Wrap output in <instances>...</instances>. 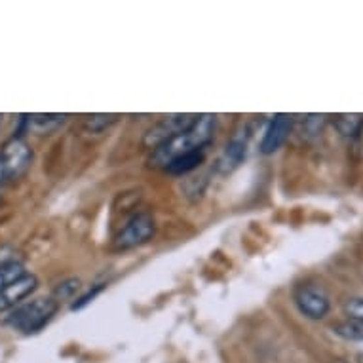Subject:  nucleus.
<instances>
[{"label": "nucleus", "instance_id": "f257e3e1", "mask_svg": "<svg viewBox=\"0 0 363 363\" xmlns=\"http://www.w3.org/2000/svg\"><path fill=\"white\" fill-rule=\"evenodd\" d=\"M215 131V116L213 114H200L194 118L185 131H181L179 135L169 139L167 143L160 145L158 149H155L152 156H150V166L152 167H164L172 160H175L177 156L191 152V150H206L211 139H213Z\"/></svg>", "mask_w": 363, "mask_h": 363}, {"label": "nucleus", "instance_id": "f03ea898", "mask_svg": "<svg viewBox=\"0 0 363 363\" xmlns=\"http://www.w3.org/2000/svg\"><path fill=\"white\" fill-rule=\"evenodd\" d=\"M57 308L60 304L52 297L33 298L30 303L21 304L19 308L13 310L12 314L8 315L6 323L23 335L38 333L42 328H46L52 322Z\"/></svg>", "mask_w": 363, "mask_h": 363}, {"label": "nucleus", "instance_id": "7ed1b4c3", "mask_svg": "<svg viewBox=\"0 0 363 363\" xmlns=\"http://www.w3.org/2000/svg\"><path fill=\"white\" fill-rule=\"evenodd\" d=\"M295 304H297L298 312L308 318V320H323L331 310V298L325 287L314 281H306L297 286L293 293Z\"/></svg>", "mask_w": 363, "mask_h": 363}, {"label": "nucleus", "instance_id": "20e7f679", "mask_svg": "<svg viewBox=\"0 0 363 363\" xmlns=\"http://www.w3.org/2000/svg\"><path fill=\"white\" fill-rule=\"evenodd\" d=\"M155 217L149 211L135 213L120 228V233L114 238V247L116 250H131V247L143 245L145 242H149L155 236Z\"/></svg>", "mask_w": 363, "mask_h": 363}, {"label": "nucleus", "instance_id": "39448f33", "mask_svg": "<svg viewBox=\"0 0 363 363\" xmlns=\"http://www.w3.org/2000/svg\"><path fill=\"white\" fill-rule=\"evenodd\" d=\"M0 162H2V167H4V177L10 179V181H16V179L23 177L30 167L33 150L27 145V141H23L19 135H13L12 139H8L6 143L2 145Z\"/></svg>", "mask_w": 363, "mask_h": 363}, {"label": "nucleus", "instance_id": "423d86ee", "mask_svg": "<svg viewBox=\"0 0 363 363\" xmlns=\"http://www.w3.org/2000/svg\"><path fill=\"white\" fill-rule=\"evenodd\" d=\"M194 118H196L194 114H172V116H166V118L158 120V122L150 125L149 131L145 133V147H149V149H158L160 145L167 143L169 139L179 135L181 131H185L186 128L194 122Z\"/></svg>", "mask_w": 363, "mask_h": 363}, {"label": "nucleus", "instance_id": "0eeeda50", "mask_svg": "<svg viewBox=\"0 0 363 363\" xmlns=\"http://www.w3.org/2000/svg\"><path fill=\"white\" fill-rule=\"evenodd\" d=\"M36 287H38V278L35 274H29V272H25L18 280L2 284V287H0V314L18 306L23 298H27L30 293L35 291Z\"/></svg>", "mask_w": 363, "mask_h": 363}, {"label": "nucleus", "instance_id": "6e6552de", "mask_svg": "<svg viewBox=\"0 0 363 363\" xmlns=\"http://www.w3.org/2000/svg\"><path fill=\"white\" fill-rule=\"evenodd\" d=\"M293 130V116L291 114H276L272 122L268 124L264 135L261 141L262 155H274L276 150L281 149V145L286 143L289 133Z\"/></svg>", "mask_w": 363, "mask_h": 363}, {"label": "nucleus", "instance_id": "1a4fd4ad", "mask_svg": "<svg viewBox=\"0 0 363 363\" xmlns=\"http://www.w3.org/2000/svg\"><path fill=\"white\" fill-rule=\"evenodd\" d=\"M247 143H250V130H247V125H242L230 138V141L226 143L225 152H223L219 160L220 172L230 173L244 162L245 152H247Z\"/></svg>", "mask_w": 363, "mask_h": 363}, {"label": "nucleus", "instance_id": "9d476101", "mask_svg": "<svg viewBox=\"0 0 363 363\" xmlns=\"http://www.w3.org/2000/svg\"><path fill=\"white\" fill-rule=\"evenodd\" d=\"M203 160H206V150H191V152H185L169 162L166 166V172L172 175H186V173L194 172Z\"/></svg>", "mask_w": 363, "mask_h": 363}, {"label": "nucleus", "instance_id": "9b49d317", "mask_svg": "<svg viewBox=\"0 0 363 363\" xmlns=\"http://www.w3.org/2000/svg\"><path fill=\"white\" fill-rule=\"evenodd\" d=\"M67 118H69L67 114H30V116H25V122L29 125V130L44 135V133H52L60 125L65 124Z\"/></svg>", "mask_w": 363, "mask_h": 363}, {"label": "nucleus", "instance_id": "f8f14e48", "mask_svg": "<svg viewBox=\"0 0 363 363\" xmlns=\"http://www.w3.org/2000/svg\"><path fill=\"white\" fill-rule=\"evenodd\" d=\"M333 124L342 138L356 139L363 131V114H337Z\"/></svg>", "mask_w": 363, "mask_h": 363}, {"label": "nucleus", "instance_id": "ddd939ff", "mask_svg": "<svg viewBox=\"0 0 363 363\" xmlns=\"http://www.w3.org/2000/svg\"><path fill=\"white\" fill-rule=\"evenodd\" d=\"M118 122V114H89L84 116L82 124L89 133H103Z\"/></svg>", "mask_w": 363, "mask_h": 363}, {"label": "nucleus", "instance_id": "4468645a", "mask_svg": "<svg viewBox=\"0 0 363 363\" xmlns=\"http://www.w3.org/2000/svg\"><path fill=\"white\" fill-rule=\"evenodd\" d=\"M78 289H80V280L78 278H69V280H63L61 284L55 286L54 293H52V298L57 304L63 303V301H71V298H74Z\"/></svg>", "mask_w": 363, "mask_h": 363}, {"label": "nucleus", "instance_id": "2eb2a0df", "mask_svg": "<svg viewBox=\"0 0 363 363\" xmlns=\"http://www.w3.org/2000/svg\"><path fill=\"white\" fill-rule=\"evenodd\" d=\"M342 308H345V314L348 315V320L363 325V297H348Z\"/></svg>", "mask_w": 363, "mask_h": 363}, {"label": "nucleus", "instance_id": "dca6fc26", "mask_svg": "<svg viewBox=\"0 0 363 363\" xmlns=\"http://www.w3.org/2000/svg\"><path fill=\"white\" fill-rule=\"evenodd\" d=\"M103 284H97L96 287H91V289H89L88 293H86V295H82V297L78 298V301H74V304H72V308L77 310V308H82V306H86V304L88 303H91V301H94V298L97 297V295H99V293L103 291Z\"/></svg>", "mask_w": 363, "mask_h": 363}, {"label": "nucleus", "instance_id": "f3484780", "mask_svg": "<svg viewBox=\"0 0 363 363\" xmlns=\"http://www.w3.org/2000/svg\"><path fill=\"white\" fill-rule=\"evenodd\" d=\"M4 167H2V162H0V185H2V181H4Z\"/></svg>", "mask_w": 363, "mask_h": 363}, {"label": "nucleus", "instance_id": "a211bd4d", "mask_svg": "<svg viewBox=\"0 0 363 363\" xmlns=\"http://www.w3.org/2000/svg\"><path fill=\"white\" fill-rule=\"evenodd\" d=\"M333 363H348V362H342V359H339V362H333Z\"/></svg>", "mask_w": 363, "mask_h": 363}]
</instances>
